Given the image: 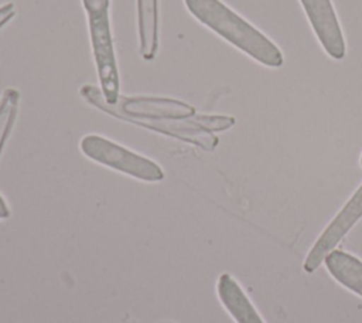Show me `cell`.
I'll use <instances>...</instances> for the list:
<instances>
[{"label":"cell","instance_id":"cell-7","mask_svg":"<svg viewBox=\"0 0 362 323\" xmlns=\"http://www.w3.org/2000/svg\"><path fill=\"white\" fill-rule=\"evenodd\" d=\"M116 106L132 116L157 119H185L197 113L185 102L157 96H120Z\"/></svg>","mask_w":362,"mask_h":323},{"label":"cell","instance_id":"cell-8","mask_svg":"<svg viewBox=\"0 0 362 323\" xmlns=\"http://www.w3.org/2000/svg\"><path fill=\"white\" fill-rule=\"evenodd\" d=\"M216 292L221 303L236 323H264L240 285L229 273L219 276Z\"/></svg>","mask_w":362,"mask_h":323},{"label":"cell","instance_id":"cell-11","mask_svg":"<svg viewBox=\"0 0 362 323\" xmlns=\"http://www.w3.org/2000/svg\"><path fill=\"white\" fill-rule=\"evenodd\" d=\"M20 103V94L14 88H6L0 96V156L13 130Z\"/></svg>","mask_w":362,"mask_h":323},{"label":"cell","instance_id":"cell-13","mask_svg":"<svg viewBox=\"0 0 362 323\" xmlns=\"http://www.w3.org/2000/svg\"><path fill=\"white\" fill-rule=\"evenodd\" d=\"M110 0H82L86 14H99L109 11Z\"/></svg>","mask_w":362,"mask_h":323},{"label":"cell","instance_id":"cell-12","mask_svg":"<svg viewBox=\"0 0 362 323\" xmlns=\"http://www.w3.org/2000/svg\"><path fill=\"white\" fill-rule=\"evenodd\" d=\"M189 119L199 128L208 130V132H219L226 130L230 126H233L235 119L230 116H222V115H201L195 113L189 116Z\"/></svg>","mask_w":362,"mask_h":323},{"label":"cell","instance_id":"cell-16","mask_svg":"<svg viewBox=\"0 0 362 323\" xmlns=\"http://www.w3.org/2000/svg\"><path fill=\"white\" fill-rule=\"evenodd\" d=\"M359 163H361V166H362V156H361V160H359Z\"/></svg>","mask_w":362,"mask_h":323},{"label":"cell","instance_id":"cell-9","mask_svg":"<svg viewBox=\"0 0 362 323\" xmlns=\"http://www.w3.org/2000/svg\"><path fill=\"white\" fill-rule=\"evenodd\" d=\"M139 52L150 61L158 50V0H137Z\"/></svg>","mask_w":362,"mask_h":323},{"label":"cell","instance_id":"cell-15","mask_svg":"<svg viewBox=\"0 0 362 323\" xmlns=\"http://www.w3.org/2000/svg\"><path fill=\"white\" fill-rule=\"evenodd\" d=\"M8 217H10V208H8L7 203H6V200L0 194V220L8 218Z\"/></svg>","mask_w":362,"mask_h":323},{"label":"cell","instance_id":"cell-5","mask_svg":"<svg viewBox=\"0 0 362 323\" xmlns=\"http://www.w3.org/2000/svg\"><path fill=\"white\" fill-rule=\"evenodd\" d=\"M362 217V184L338 211L332 221L324 228L311 249L308 251L303 269L308 273L314 272L324 262L325 256L335 249L339 241L352 230Z\"/></svg>","mask_w":362,"mask_h":323},{"label":"cell","instance_id":"cell-1","mask_svg":"<svg viewBox=\"0 0 362 323\" xmlns=\"http://www.w3.org/2000/svg\"><path fill=\"white\" fill-rule=\"evenodd\" d=\"M184 4L199 23L257 62L272 68L283 65L276 44L221 0H184Z\"/></svg>","mask_w":362,"mask_h":323},{"label":"cell","instance_id":"cell-2","mask_svg":"<svg viewBox=\"0 0 362 323\" xmlns=\"http://www.w3.org/2000/svg\"><path fill=\"white\" fill-rule=\"evenodd\" d=\"M81 95L85 98L90 105L102 109L103 112L126 120L129 123L143 126L150 130H156L171 137L180 139L182 142L192 143L199 146L204 150H214L218 144V137L199 126H197L189 118L185 119H157V118H141V116H132L120 110L116 105H110L106 102L102 91L93 85H83L81 86Z\"/></svg>","mask_w":362,"mask_h":323},{"label":"cell","instance_id":"cell-14","mask_svg":"<svg viewBox=\"0 0 362 323\" xmlns=\"http://www.w3.org/2000/svg\"><path fill=\"white\" fill-rule=\"evenodd\" d=\"M14 16H16L14 3H6V4L0 6V28L3 26H6Z\"/></svg>","mask_w":362,"mask_h":323},{"label":"cell","instance_id":"cell-3","mask_svg":"<svg viewBox=\"0 0 362 323\" xmlns=\"http://www.w3.org/2000/svg\"><path fill=\"white\" fill-rule=\"evenodd\" d=\"M79 147L88 159L137 180L156 183L164 178V171L156 162L103 136L86 135L81 139Z\"/></svg>","mask_w":362,"mask_h":323},{"label":"cell","instance_id":"cell-6","mask_svg":"<svg viewBox=\"0 0 362 323\" xmlns=\"http://www.w3.org/2000/svg\"><path fill=\"white\" fill-rule=\"evenodd\" d=\"M300 3L325 52L334 60H342L345 40L331 0H300Z\"/></svg>","mask_w":362,"mask_h":323},{"label":"cell","instance_id":"cell-4","mask_svg":"<svg viewBox=\"0 0 362 323\" xmlns=\"http://www.w3.org/2000/svg\"><path fill=\"white\" fill-rule=\"evenodd\" d=\"M93 61L96 65L100 91L107 103L116 105L120 99V79L116 62L115 45L109 23V11L86 14Z\"/></svg>","mask_w":362,"mask_h":323},{"label":"cell","instance_id":"cell-10","mask_svg":"<svg viewBox=\"0 0 362 323\" xmlns=\"http://www.w3.org/2000/svg\"><path fill=\"white\" fill-rule=\"evenodd\" d=\"M331 276L342 286L362 298V261L356 256L332 249L324 259Z\"/></svg>","mask_w":362,"mask_h":323}]
</instances>
